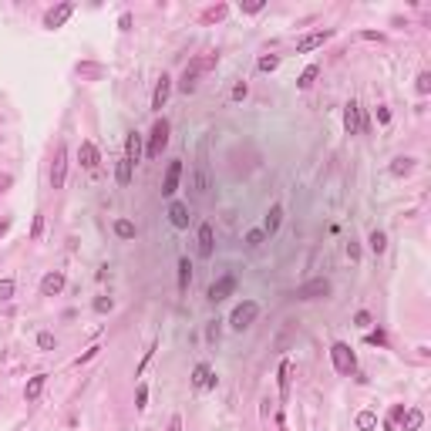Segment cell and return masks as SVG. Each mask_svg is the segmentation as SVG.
<instances>
[{
    "label": "cell",
    "instance_id": "obj_1",
    "mask_svg": "<svg viewBox=\"0 0 431 431\" xmlns=\"http://www.w3.org/2000/svg\"><path fill=\"white\" fill-rule=\"evenodd\" d=\"M330 360H334L337 374H354V371H357V357H354V350L344 341H337L334 347H330Z\"/></svg>",
    "mask_w": 431,
    "mask_h": 431
},
{
    "label": "cell",
    "instance_id": "obj_2",
    "mask_svg": "<svg viewBox=\"0 0 431 431\" xmlns=\"http://www.w3.org/2000/svg\"><path fill=\"white\" fill-rule=\"evenodd\" d=\"M206 67H216V54L212 57H202V61H192V64L182 71V81H179V91H195V84H199V74L206 71Z\"/></svg>",
    "mask_w": 431,
    "mask_h": 431
},
{
    "label": "cell",
    "instance_id": "obj_3",
    "mask_svg": "<svg viewBox=\"0 0 431 431\" xmlns=\"http://www.w3.org/2000/svg\"><path fill=\"white\" fill-rule=\"evenodd\" d=\"M165 145H169V122H165V118H158V122L152 125V131H148V148H145V155H148V158H158Z\"/></svg>",
    "mask_w": 431,
    "mask_h": 431
},
{
    "label": "cell",
    "instance_id": "obj_4",
    "mask_svg": "<svg viewBox=\"0 0 431 431\" xmlns=\"http://www.w3.org/2000/svg\"><path fill=\"white\" fill-rule=\"evenodd\" d=\"M256 313H260V303H256V300H243L233 313H229V327H233V330H246V327L256 320Z\"/></svg>",
    "mask_w": 431,
    "mask_h": 431
},
{
    "label": "cell",
    "instance_id": "obj_5",
    "mask_svg": "<svg viewBox=\"0 0 431 431\" xmlns=\"http://www.w3.org/2000/svg\"><path fill=\"white\" fill-rule=\"evenodd\" d=\"M64 179H67V148H64V142H61V145L54 148V162H51V186L61 189Z\"/></svg>",
    "mask_w": 431,
    "mask_h": 431
},
{
    "label": "cell",
    "instance_id": "obj_6",
    "mask_svg": "<svg viewBox=\"0 0 431 431\" xmlns=\"http://www.w3.org/2000/svg\"><path fill=\"white\" fill-rule=\"evenodd\" d=\"M327 293H330V280L317 277V280H307V283L297 290V297H300V300H320V297H327Z\"/></svg>",
    "mask_w": 431,
    "mask_h": 431
},
{
    "label": "cell",
    "instance_id": "obj_7",
    "mask_svg": "<svg viewBox=\"0 0 431 431\" xmlns=\"http://www.w3.org/2000/svg\"><path fill=\"white\" fill-rule=\"evenodd\" d=\"M71 14H74V4H57V7H51L48 14H44V27H48V31H57V27L67 24Z\"/></svg>",
    "mask_w": 431,
    "mask_h": 431
},
{
    "label": "cell",
    "instance_id": "obj_8",
    "mask_svg": "<svg viewBox=\"0 0 431 431\" xmlns=\"http://www.w3.org/2000/svg\"><path fill=\"white\" fill-rule=\"evenodd\" d=\"M192 388H195V391H212V388H216V374H212L209 364H195V371H192Z\"/></svg>",
    "mask_w": 431,
    "mask_h": 431
},
{
    "label": "cell",
    "instance_id": "obj_9",
    "mask_svg": "<svg viewBox=\"0 0 431 431\" xmlns=\"http://www.w3.org/2000/svg\"><path fill=\"white\" fill-rule=\"evenodd\" d=\"M324 41H330V31H313V34H307V37H300V41H297V54H310V51L324 48Z\"/></svg>",
    "mask_w": 431,
    "mask_h": 431
},
{
    "label": "cell",
    "instance_id": "obj_10",
    "mask_svg": "<svg viewBox=\"0 0 431 431\" xmlns=\"http://www.w3.org/2000/svg\"><path fill=\"white\" fill-rule=\"evenodd\" d=\"M169 95H172V78H169V74H162L158 84H155V91H152V108H155V111H162V108H165Z\"/></svg>",
    "mask_w": 431,
    "mask_h": 431
},
{
    "label": "cell",
    "instance_id": "obj_11",
    "mask_svg": "<svg viewBox=\"0 0 431 431\" xmlns=\"http://www.w3.org/2000/svg\"><path fill=\"white\" fill-rule=\"evenodd\" d=\"M233 290H236V277H219L216 283L209 286V300H212V303H219V300H226Z\"/></svg>",
    "mask_w": 431,
    "mask_h": 431
},
{
    "label": "cell",
    "instance_id": "obj_12",
    "mask_svg": "<svg viewBox=\"0 0 431 431\" xmlns=\"http://www.w3.org/2000/svg\"><path fill=\"white\" fill-rule=\"evenodd\" d=\"M344 131L347 135H357L360 131V105L357 101H347V108H344Z\"/></svg>",
    "mask_w": 431,
    "mask_h": 431
},
{
    "label": "cell",
    "instance_id": "obj_13",
    "mask_svg": "<svg viewBox=\"0 0 431 431\" xmlns=\"http://www.w3.org/2000/svg\"><path fill=\"white\" fill-rule=\"evenodd\" d=\"M212 249H216V233H212L209 222H202V226H199V256H202V260H209Z\"/></svg>",
    "mask_w": 431,
    "mask_h": 431
},
{
    "label": "cell",
    "instance_id": "obj_14",
    "mask_svg": "<svg viewBox=\"0 0 431 431\" xmlns=\"http://www.w3.org/2000/svg\"><path fill=\"white\" fill-rule=\"evenodd\" d=\"M179 179H182V162H169V172L162 179V195H172L179 189Z\"/></svg>",
    "mask_w": 431,
    "mask_h": 431
},
{
    "label": "cell",
    "instance_id": "obj_15",
    "mask_svg": "<svg viewBox=\"0 0 431 431\" xmlns=\"http://www.w3.org/2000/svg\"><path fill=\"white\" fill-rule=\"evenodd\" d=\"M64 283H67L64 273H48V277L41 280V293L44 297H57V293L64 290Z\"/></svg>",
    "mask_w": 431,
    "mask_h": 431
},
{
    "label": "cell",
    "instance_id": "obj_16",
    "mask_svg": "<svg viewBox=\"0 0 431 431\" xmlns=\"http://www.w3.org/2000/svg\"><path fill=\"white\" fill-rule=\"evenodd\" d=\"M169 222L175 229H186L189 226V206L186 202H172L169 206Z\"/></svg>",
    "mask_w": 431,
    "mask_h": 431
},
{
    "label": "cell",
    "instance_id": "obj_17",
    "mask_svg": "<svg viewBox=\"0 0 431 431\" xmlns=\"http://www.w3.org/2000/svg\"><path fill=\"white\" fill-rule=\"evenodd\" d=\"M398 421H401V431H418V428L424 424V415L418 411V407H407V411L398 418Z\"/></svg>",
    "mask_w": 431,
    "mask_h": 431
},
{
    "label": "cell",
    "instance_id": "obj_18",
    "mask_svg": "<svg viewBox=\"0 0 431 431\" xmlns=\"http://www.w3.org/2000/svg\"><path fill=\"white\" fill-rule=\"evenodd\" d=\"M125 158H128L131 165L142 158V135H139V131H131L128 139H125Z\"/></svg>",
    "mask_w": 431,
    "mask_h": 431
},
{
    "label": "cell",
    "instance_id": "obj_19",
    "mask_svg": "<svg viewBox=\"0 0 431 431\" xmlns=\"http://www.w3.org/2000/svg\"><path fill=\"white\" fill-rule=\"evenodd\" d=\"M78 162H81L84 169H95V165H98V148H95V142H81V148H78Z\"/></svg>",
    "mask_w": 431,
    "mask_h": 431
},
{
    "label": "cell",
    "instance_id": "obj_20",
    "mask_svg": "<svg viewBox=\"0 0 431 431\" xmlns=\"http://www.w3.org/2000/svg\"><path fill=\"white\" fill-rule=\"evenodd\" d=\"M44 384H48V374H34L31 381H27V388H24V398L37 401V398H41V391H44Z\"/></svg>",
    "mask_w": 431,
    "mask_h": 431
},
{
    "label": "cell",
    "instance_id": "obj_21",
    "mask_svg": "<svg viewBox=\"0 0 431 431\" xmlns=\"http://www.w3.org/2000/svg\"><path fill=\"white\" fill-rule=\"evenodd\" d=\"M280 222H283V206H273V209H269V216H266V222H263V233H266V236H273V233H277L280 229Z\"/></svg>",
    "mask_w": 431,
    "mask_h": 431
},
{
    "label": "cell",
    "instance_id": "obj_22",
    "mask_svg": "<svg viewBox=\"0 0 431 431\" xmlns=\"http://www.w3.org/2000/svg\"><path fill=\"white\" fill-rule=\"evenodd\" d=\"M411 172H415V158H407V155H401V158H394V162H391V175H411Z\"/></svg>",
    "mask_w": 431,
    "mask_h": 431
},
{
    "label": "cell",
    "instance_id": "obj_23",
    "mask_svg": "<svg viewBox=\"0 0 431 431\" xmlns=\"http://www.w3.org/2000/svg\"><path fill=\"white\" fill-rule=\"evenodd\" d=\"M131 172H135V165H131L128 158H122V162H118V172H115L118 186H128V182H131Z\"/></svg>",
    "mask_w": 431,
    "mask_h": 431
},
{
    "label": "cell",
    "instance_id": "obj_24",
    "mask_svg": "<svg viewBox=\"0 0 431 431\" xmlns=\"http://www.w3.org/2000/svg\"><path fill=\"white\" fill-rule=\"evenodd\" d=\"M189 280H192V263H189V260H179V293L189 290Z\"/></svg>",
    "mask_w": 431,
    "mask_h": 431
},
{
    "label": "cell",
    "instance_id": "obj_25",
    "mask_svg": "<svg viewBox=\"0 0 431 431\" xmlns=\"http://www.w3.org/2000/svg\"><path fill=\"white\" fill-rule=\"evenodd\" d=\"M115 236H118V239H135V222L118 219V222H115Z\"/></svg>",
    "mask_w": 431,
    "mask_h": 431
},
{
    "label": "cell",
    "instance_id": "obj_26",
    "mask_svg": "<svg viewBox=\"0 0 431 431\" xmlns=\"http://www.w3.org/2000/svg\"><path fill=\"white\" fill-rule=\"evenodd\" d=\"M317 74H320V67H317V64H310V67H307V71H303V74H300V78H297V88H303V91H307V88H310V84L317 81Z\"/></svg>",
    "mask_w": 431,
    "mask_h": 431
},
{
    "label": "cell",
    "instance_id": "obj_27",
    "mask_svg": "<svg viewBox=\"0 0 431 431\" xmlns=\"http://www.w3.org/2000/svg\"><path fill=\"white\" fill-rule=\"evenodd\" d=\"M195 192H199V195L209 192V172H206V165H199V169H195Z\"/></svg>",
    "mask_w": 431,
    "mask_h": 431
},
{
    "label": "cell",
    "instance_id": "obj_28",
    "mask_svg": "<svg viewBox=\"0 0 431 431\" xmlns=\"http://www.w3.org/2000/svg\"><path fill=\"white\" fill-rule=\"evenodd\" d=\"M357 428L360 431H374L377 428V415H374V411H360V415H357Z\"/></svg>",
    "mask_w": 431,
    "mask_h": 431
},
{
    "label": "cell",
    "instance_id": "obj_29",
    "mask_svg": "<svg viewBox=\"0 0 431 431\" xmlns=\"http://www.w3.org/2000/svg\"><path fill=\"white\" fill-rule=\"evenodd\" d=\"M290 374H293V364H290V360H283V364H280V394L290 391Z\"/></svg>",
    "mask_w": 431,
    "mask_h": 431
},
{
    "label": "cell",
    "instance_id": "obj_30",
    "mask_svg": "<svg viewBox=\"0 0 431 431\" xmlns=\"http://www.w3.org/2000/svg\"><path fill=\"white\" fill-rule=\"evenodd\" d=\"M367 243H371V249H374V253H384V249H388V236H384L381 229H374V233L367 236Z\"/></svg>",
    "mask_w": 431,
    "mask_h": 431
},
{
    "label": "cell",
    "instance_id": "obj_31",
    "mask_svg": "<svg viewBox=\"0 0 431 431\" xmlns=\"http://www.w3.org/2000/svg\"><path fill=\"white\" fill-rule=\"evenodd\" d=\"M14 290H17V283H14L10 277L0 280V300H10V297H14Z\"/></svg>",
    "mask_w": 431,
    "mask_h": 431
},
{
    "label": "cell",
    "instance_id": "obj_32",
    "mask_svg": "<svg viewBox=\"0 0 431 431\" xmlns=\"http://www.w3.org/2000/svg\"><path fill=\"white\" fill-rule=\"evenodd\" d=\"M54 334H51V330H41V334H37V347L41 350H54Z\"/></svg>",
    "mask_w": 431,
    "mask_h": 431
},
{
    "label": "cell",
    "instance_id": "obj_33",
    "mask_svg": "<svg viewBox=\"0 0 431 431\" xmlns=\"http://www.w3.org/2000/svg\"><path fill=\"white\" fill-rule=\"evenodd\" d=\"M415 88H418V95H428V91H431V74H428V71H421V74H418Z\"/></svg>",
    "mask_w": 431,
    "mask_h": 431
},
{
    "label": "cell",
    "instance_id": "obj_34",
    "mask_svg": "<svg viewBox=\"0 0 431 431\" xmlns=\"http://www.w3.org/2000/svg\"><path fill=\"white\" fill-rule=\"evenodd\" d=\"M277 64H280L277 54H263V57H260V71H273Z\"/></svg>",
    "mask_w": 431,
    "mask_h": 431
},
{
    "label": "cell",
    "instance_id": "obj_35",
    "mask_svg": "<svg viewBox=\"0 0 431 431\" xmlns=\"http://www.w3.org/2000/svg\"><path fill=\"white\" fill-rule=\"evenodd\" d=\"M263 236H266L263 229H253V233H246V246H260V243H263Z\"/></svg>",
    "mask_w": 431,
    "mask_h": 431
},
{
    "label": "cell",
    "instance_id": "obj_36",
    "mask_svg": "<svg viewBox=\"0 0 431 431\" xmlns=\"http://www.w3.org/2000/svg\"><path fill=\"white\" fill-rule=\"evenodd\" d=\"M239 7H243V14H260L266 4H263V0H253V4H239Z\"/></svg>",
    "mask_w": 431,
    "mask_h": 431
},
{
    "label": "cell",
    "instance_id": "obj_37",
    "mask_svg": "<svg viewBox=\"0 0 431 431\" xmlns=\"http://www.w3.org/2000/svg\"><path fill=\"white\" fill-rule=\"evenodd\" d=\"M41 233H44V216H41V212H37V216H34V226H31V236L37 239V236H41Z\"/></svg>",
    "mask_w": 431,
    "mask_h": 431
},
{
    "label": "cell",
    "instance_id": "obj_38",
    "mask_svg": "<svg viewBox=\"0 0 431 431\" xmlns=\"http://www.w3.org/2000/svg\"><path fill=\"white\" fill-rule=\"evenodd\" d=\"M108 310H111V300H108V297H98V300H95V313H108Z\"/></svg>",
    "mask_w": 431,
    "mask_h": 431
},
{
    "label": "cell",
    "instance_id": "obj_39",
    "mask_svg": "<svg viewBox=\"0 0 431 431\" xmlns=\"http://www.w3.org/2000/svg\"><path fill=\"white\" fill-rule=\"evenodd\" d=\"M145 401H148V388H145V384H139V391H135V404L145 407Z\"/></svg>",
    "mask_w": 431,
    "mask_h": 431
},
{
    "label": "cell",
    "instance_id": "obj_40",
    "mask_svg": "<svg viewBox=\"0 0 431 431\" xmlns=\"http://www.w3.org/2000/svg\"><path fill=\"white\" fill-rule=\"evenodd\" d=\"M354 324H357V327H371V313H367V310H357Z\"/></svg>",
    "mask_w": 431,
    "mask_h": 431
},
{
    "label": "cell",
    "instance_id": "obj_41",
    "mask_svg": "<svg viewBox=\"0 0 431 431\" xmlns=\"http://www.w3.org/2000/svg\"><path fill=\"white\" fill-rule=\"evenodd\" d=\"M367 344H377V347H384V344H388V337L377 330V334H367Z\"/></svg>",
    "mask_w": 431,
    "mask_h": 431
},
{
    "label": "cell",
    "instance_id": "obj_42",
    "mask_svg": "<svg viewBox=\"0 0 431 431\" xmlns=\"http://www.w3.org/2000/svg\"><path fill=\"white\" fill-rule=\"evenodd\" d=\"M347 256L357 263V260H360V246H357V243H347Z\"/></svg>",
    "mask_w": 431,
    "mask_h": 431
},
{
    "label": "cell",
    "instance_id": "obj_43",
    "mask_svg": "<svg viewBox=\"0 0 431 431\" xmlns=\"http://www.w3.org/2000/svg\"><path fill=\"white\" fill-rule=\"evenodd\" d=\"M377 122H381V125H388V122H391V111H388L384 105H377Z\"/></svg>",
    "mask_w": 431,
    "mask_h": 431
},
{
    "label": "cell",
    "instance_id": "obj_44",
    "mask_svg": "<svg viewBox=\"0 0 431 431\" xmlns=\"http://www.w3.org/2000/svg\"><path fill=\"white\" fill-rule=\"evenodd\" d=\"M233 98H236V101H239V98H246V81H239L236 88H233Z\"/></svg>",
    "mask_w": 431,
    "mask_h": 431
},
{
    "label": "cell",
    "instance_id": "obj_45",
    "mask_svg": "<svg viewBox=\"0 0 431 431\" xmlns=\"http://www.w3.org/2000/svg\"><path fill=\"white\" fill-rule=\"evenodd\" d=\"M169 431H182V418H179V415H172V421H169Z\"/></svg>",
    "mask_w": 431,
    "mask_h": 431
},
{
    "label": "cell",
    "instance_id": "obj_46",
    "mask_svg": "<svg viewBox=\"0 0 431 431\" xmlns=\"http://www.w3.org/2000/svg\"><path fill=\"white\" fill-rule=\"evenodd\" d=\"M118 27H122V31H128V27H131V14H122V20H118Z\"/></svg>",
    "mask_w": 431,
    "mask_h": 431
},
{
    "label": "cell",
    "instance_id": "obj_47",
    "mask_svg": "<svg viewBox=\"0 0 431 431\" xmlns=\"http://www.w3.org/2000/svg\"><path fill=\"white\" fill-rule=\"evenodd\" d=\"M7 229H10V222H7V219H0V236H4Z\"/></svg>",
    "mask_w": 431,
    "mask_h": 431
}]
</instances>
